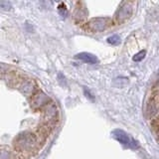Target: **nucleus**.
Listing matches in <instances>:
<instances>
[{"instance_id": "1", "label": "nucleus", "mask_w": 159, "mask_h": 159, "mask_svg": "<svg viewBox=\"0 0 159 159\" xmlns=\"http://www.w3.org/2000/svg\"><path fill=\"white\" fill-rule=\"evenodd\" d=\"M15 147L21 152L31 151L37 145V137L31 132H24L19 134L15 139Z\"/></svg>"}, {"instance_id": "2", "label": "nucleus", "mask_w": 159, "mask_h": 159, "mask_svg": "<svg viewBox=\"0 0 159 159\" xmlns=\"http://www.w3.org/2000/svg\"><path fill=\"white\" fill-rule=\"evenodd\" d=\"M111 19L107 17H98L93 18L88 23L87 28L91 32H102L104 31L109 25H111Z\"/></svg>"}, {"instance_id": "3", "label": "nucleus", "mask_w": 159, "mask_h": 159, "mask_svg": "<svg viewBox=\"0 0 159 159\" xmlns=\"http://www.w3.org/2000/svg\"><path fill=\"white\" fill-rule=\"evenodd\" d=\"M132 14V6L129 2H122L120 6L116 10L114 18L117 23H123L131 16Z\"/></svg>"}, {"instance_id": "4", "label": "nucleus", "mask_w": 159, "mask_h": 159, "mask_svg": "<svg viewBox=\"0 0 159 159\" xmlns=\"http://www.w3.org/2000/svg\"><path fill=\"white\" fill-rule=\"evenodd\" d=\"M158 109V91L155 87L154 89L151 92L150 97L148 98V102L146 104V112L148 116H153L157 112Z\"/></svg>"}, {"instance_id": "5", "label": "nucleus", "mask_w": 159, "mask_h": 159, "mask_svg": "<svg viewBox=\"0 0 159 159\" xmlns=\"http://www.w3.org/2000/svg\"><path fill=\"white\" fill-rule=\"evenodd\" d=\"M50 102V98L42 92H39L36 94H34V97L32 98L31 104L33 107H41L45 104H47Z\"/></svg>"}, {"instance_id": "6", "label": "nucleus", "mask_w": 159, "mask_h": 159, "mask_svg": "<svg viewBox=\"0 0 159 159\" xmlns=\"http://www.w3.org/2000/svg\"><path fill=\"white\" fill-rule=\"evenodd\" d=\"M76 58L82 60V61L84 63H88V64H91V65H96L98 63V60L96 56H94V55H93L91 53H87V52H83V53L78 54L76 56Z\"/></svg>"}, {"instance_id": "7", "label": "nucleus", "mask_w": 159, "mask_h": 159, "mask_svg": "<svg viewBox=\"0 0 159 159\" xmlns=\"http://www.w3.org/2000/svg\"><path fill=\"white\" fill-rule=\"evenodd\" d=\"M112 136L116 138L119 143L123 144V145H130V140H129V137L124 131H122V130H114L112 132Z\"/></svg>"}, {"instance_id": "8", "label": "nucleus", "mask_w": 159, "mask_h": 159, "mask_svg": "<svg viewBox=\"0 0 159 159\" xmlns=\"http://www.w3.org/2000/svg\"><path fill=\"white\" fill-rule=\"evenodd\" d=\"M10 152L5 146H0V159H9Z\"/></svg>"}, {"instance_id": "9", "label": "nucleus", "mask_w": 159, "mask_h": 159, "mask_svg": "<svg viewBox=\"0 0 159 159\" xmlns=\"http://www.w3.org/2000/svg\"><path fill=\"white\" fill-rule=\"evenodd\" d=\"M145 55H146V52L144 51V50H142V51L138 52L137 54L134 55V57L132 58V60L134 62H141L142 60L144 59V57H145Z\"/></svg>"}, {"instance_id": "10", "label": "nucleus", "mask_w": 159, "mask_h": 159, "mask_svg": "<svg viewBox=\"0 0 159 159\" xmlns=\"http://www.w3.org/2000/svg\"><path fill=\"white\" fill-rule=\"evenodd\" d=\"M107 43L111 45H117L120 43V37L118 35H112V36L107 38Z\"/></svg>"}, {"instance_id": "11", "label": "nucleus", "mask_w": 159, "mask_h": 159, "mask_svg": "<svg viewBox=\"0 0 159 159\" xmlns=\"http://www.w3.org/2000/svg\"><path fill=\"white\" fill-rule=\"evenodd\" d=\"M11 3L8 1H0V8L3 10H10L11 9Z\"/></svg>"}, {"instance_id": "12", "label": "nucleus", "mask_w": 159, "mask_h": 159, "mask_svg": "<svg viewBox=\"0 0 159 159\" xmlns=\"http://www.w3.org/2000/svg\"><path fill=\"white\" fill-rule=\"evenodd\" d=\"M59 12L61 13L62 16H66L67 15V8H66V5H65L64 3H61L59 5Z\"/></svg>"}]
</instances>
